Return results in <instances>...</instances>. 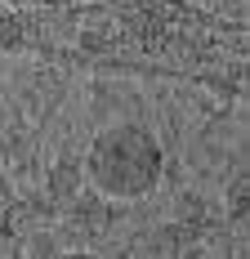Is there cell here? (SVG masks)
Listing matches in <instances>:
<instances>
[{
    "instance_id": "1",
    "label": "cell",
    "mask_w": 250,
    "mask_h": 259,
    "mask_svg": "<svg viewBox=\"0 0 250 259\" xmlns=\"http://www.w3.org/2000/svg\"><path fill=\"white\" fill-rule=\"evenodd\" d=\"M90 179L116 201H139L161 183V143L143 125H107L90 143Z\"/></svg>"
}]
</instances>
